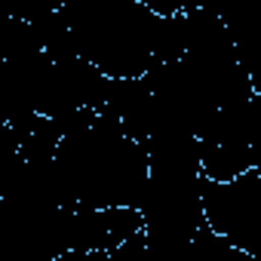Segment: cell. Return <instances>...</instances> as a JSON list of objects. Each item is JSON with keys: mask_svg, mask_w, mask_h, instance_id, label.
Wrapping results in <instances>:
<instances>
[{"mask_svg": "<svg viewBox=\"0 0 261 261\" xmlns=\"http://www.w3.org/2000/svg\"><path fill=\"white\" fill-rule=\"evenodd\" d=\"M71 206L142 209L151 188V154L123 126L101 114L92 126L65 136L56 154Z\"/></svg>", "mask_w": 261, "mask_h": 261, "instance_id": "cell-1", "label": "cell"}, {"mask_svg": "<svg viewBox=\"0 0 261 261\" xmlns=\"http://www.w3.org/2000/svg\"><path fill=\"white\" fill-rule=\"evenodd\" d=\"M71 43L108 80H142L157 65V40L163 19L145 0H89L62 4Z\"/></svg>", "mask_w": 261, "mask_h": 261, "instance_id": "cell-2", "label": "cell"}, {"mask_svg": "<svg viewBox=\"0 0 261 261\" xmlns=\"http://www.w3.org/2000/svg\"><path fill=\"white\" fill-rule=\"evenodd\" d=\"M261 157V95L221 108L200 133L203 178L233 181L258 166Z\"/></svg>", "mask_w": 261, "mask_h": 261, "instance_id": "cell-3", "label": "cell"}, {"mask_svg": "<svg viewBox=\"0 0 261 261\" xmlns=\"http://www.w3.org/2000/svg\"><path fill=\"white\" fill-rule=\"evenodd\" d=\"M203 209L224 243L261 261V175L255 169L224 185L203 178Z\"/></svg>", "mask_w": 261, "mask_h": 261, "instance_id": "cell-4", "label": "cell"}]
</instances>
